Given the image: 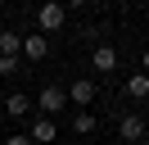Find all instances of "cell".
Segmentation results:
<instances>
[{"label":"cell","mask_w":149,"mask_h":145,"mask_svg":"<svg viewBox=\"0 0 149 145\" xmlns=\"http://www.w3.org/2000/svg\"><path fill=\"white\" fill-rule=\"evenodd\" d=\"M63 104H68V91L59 86V82L41 86V95H36V109H41V118H54V113H63Z\"/></svg>","instance_id":"cell-1"},{"label":"cell","mask_w":149,"mask_h":145,"mask_svg":"<svg viewBox=\"0 0 149 145\" xmlns=\"http://www.w3.org/2000/svg\"><path fill=\"white\" fill-rule=\"evenodd\" d=\"M63 23H68V9H63V5H41V9H36V27H41V36L63 32Z\"/></svg>","instance_id":"cell-2"},{"label":"cell","mask_w":149,"mask_h":145,"mask_svg":"<svg viewBox=\"0 0 149 145\" xmlns=\"http://www.w3.org/2000/svg\"><path fill=\"white\" fill-rule=\"evenodd\" d=\"M41 59H50V36L27 32L23 36V63H41Z\"/></svg>","instance_id":"cell-3"},{"label":"cell","mask_w":149,"mask_h":145,"mask_svg":"<svg viewBox=\"0 0 149 145\" xmlns=\"http://www.w3.org/2000/svg\"><path fill=\"white\" fill-rule=\"evenodd\" d=\"M118 136L127 145H140V141H145V118H140V113H122L118 118Z\"/></svg>","instance_id":"cell-4"},{"label":"cell","mask_w":149,"mask_h":145,"mask_svg":"<svg viewBox=\"0 0 149 145\" xmlns=\"http://www.w3.org/2000/svg\"><path fill=\"white\" fill-rule=\"evenodd\" d=\"M68 104L91 109V104H95V82H91V77H77L72 86H68Z\"/></svg>","instance_id":"cell-5"},{"label":"cell","mask_w":149,"mask_h":145,"mask_svg":"<svg viewBox=\"0 0 149 145\" xmlns=\"http://www.w3.org/2000/svg\"><path fill=\"white\" fill-rule=\"evenodd\" d=\"M32 145H50V141H54V136H59V127H54V118H32Z\"/></svg>","instance_id":"cell-6"},{"label":"cell","mask_w":149,"mask_h":145,"mask_svg":"<svg viewBox=\"0 0 149 145\" xmlns=\"http://www.w3.org/2000/svg\"><path fill=\"white\" fill-rule=\"evenodd\" d=\"M32 109H36V104H32L23 91H14V95H5V109H0V113H5V118H27Z\"/></svg>","instance_id":"cell-7"},{"label":"cell","mask_w":149,"mask_h":145,"mask_svg":"<svg viewBox=\"0 0 149 145\" xmlns=\"http://www.w3.org/2000/svg\"><path fill=\"white\" fill-rule=\"evenodd\" d=\"M91 63H95V72H113L118 68V50H113V45H95Z\"/></svg>","instance_id":"cell-8"},{"label":"cell","mask_w":149,"mask_h":145,"mask_svg":"<svg viewBox=\"0 0 149 145\" xmlns=\"http://www.w3.org/2000/svg\"><path fill=\"white\" fill-rule=\"evenodd\" d=\"M95 127H100V118H95L91 109H77V113H72V132H77V136H91Z\"/></svg>","instance_id":"cell-9"},{"label":"cell","mask_w":149,"mask_h":145,"mask_svg":"<svg viewBox=\"0 0 149 145\" xmlns=\"http://www.w3.org/2000/svg\"><path fill=\"white\" fill-rule=\"evenodd\" d=\"M0 54H23V32L5 27V32H0Z\"/></svg>","instance_id":"cell-10"},{"label":"cell","mask_w":149,"mask_h":145,"mask_svg":"<svg viewBox=\"0 0 149 145\" xmlns=\"http://www.w3.org/2000/svg\"><path fill=\"white\" fill-rule=\"evenodd\" d=\"M127 95L131 100H149V77H145V72H131V77H127Z\"/></svg>","instance_id":"cell-11"},{"label":"cell","mask_w":149,"mask_h":145,"mask_svg":"<svg viewBox=\"0 0 149 145\" xmlns=\"http://www.w3.org/2000/svg\"><path fill=\"white\" fill-rule=\"evenodd\" d=\"M23 68H27V63H23V54H0V77H18Z\"/></svg>","instance_id":"cell-12"},{"label":"cell","mask_w":149,"mask_h":145,"mask_svg":"<svg viewBox=\"0 0 149 145\" xmlns=\"http://www.w3.org/2000/svg\"><path fill=\"white\" fill-rule=\"evenodd\" d=\"M5 145H32V136L27 132H14V136H5Z\"/></svg>","instance_id":"cell-13"},{"label":"cell","mask_w":149,"mask_h":145,"mask_svg":"<svg viewBox=\"0 0 149 145\" xmlns=\"http://www.w3.org/2000/svg\"><path fill=\"white\" fill-rule=\"evenodd\" d=\"M140 72H145V77H149V50L140 54Z\"/></svg>","instance_id":"cell-14"},{"label":"cell","mask_w":149,"mask_h":145,"mask_svg":"<svg viewBox=\"0 0 149 145\" xmlns=\"http://www.w3.org/2000/svg\"><path fill=\"white\" fill-rule=\"evenodd\" d=\"M0 136H5V113H0Z\"/></svg>","instance_id":"cell-15"},{"label":"cell","mask_w":149,"mask_h":145,"mask_svg":"<svg viewBox=\"0 0 149 145\" xmlns=\"http://www.w3.org/2000/svg\"><path fill=\"white\" fill-rule=\"evenodd\" d=\"M0 9H5V5H0Z\"/></svg>","instance_id":"cell-16"}]
</instances>
